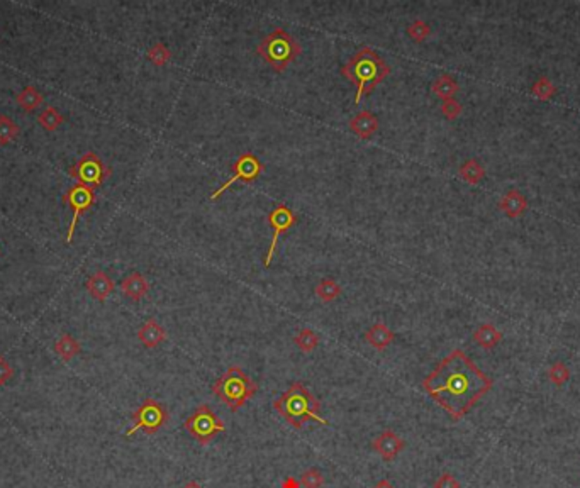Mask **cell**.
Here are the masks:
<instances>
[{
	"label": "cell",
	"mask_w": 580,
	"mask_h": 488,
	"mask_svg": "<svg viewBox=\"0 0 580 488\" xmlns=\"http://www.w3.org/2000/svg\"><path fill=\"white\" fill-rule=\"evenodd\" d=\"M421 385L424 392L458 422L485 393L491 392L494 381L462 350H455L439 361Z\"/></svg>",
	"instance_id": "6da1fadb"
},
{
	"label": "cell",
	"mask_w": 580,
	"mask_h": 488,
	"mask_svg": "<svg viewBox=\"0 0 580 488\" xmlns=\"http://www.w3.org/2000/svg\"><path fill=\"white\" fill-rule=\"evenodd\" d=\"M390 66L380 58L372 48H361L355 55L350 58L346 65L341 66V75L348 78L353 85L356 87L355 104L359 105L360 100L367 93H372L380 85L386 77H389Z\"/></svg>",
	"instance_id": "7a4b0ae2"
},
{
	"label": "cell",
	"mask_w": 580,
	"mask_h": 488,
	"mask_svg": "<svg viewBox=\"0 0 580 488\" xmlns=\"http://www.w3.org/2000/svg\"><path fill=\"white\" fill-rule=\"evenodd\" d=\"M273 408L296 429H300L307 421L329 426V421L319 415L321 410L319 399L300 381H293L289 390L282 393L280 399L273 400Z\"/></svg>",
	"instance_id": "3957f363"
},
{
	"label": "cell",
	"mask_w": 580,
	"mask_h": 488,
	"mask_svg": "<svg viewBox=\"0 0 580 488\" xmlns=\"http://www.w3.org/2000/svg\"><path fill=\"white\" fill-rule=\"evenodd\" d=\"M258 392V385L248 377L239 366H229V370L217 378L212 385V393L222 404L229 407V410H239L248 400H251Z\"/></svg>",
	"instance_id": "277c9868"
},
{
	"label": "cell",
	"mask_w": 580,
	"mask_h": 488,
	"mask_svg": "<svg viewBox=\"0 0 580 488\" xmlns=\"http://www.w3.org/2000/svg\"><path fill=\"white\" fill-rule=\"evenodd\" d=\"M302 48H300L299 41L293 36L285 31V29L278 28L263 37L258 43L256 53L273 68L277 73L287 70V66L292 62H296L297 56L300 55Z\"/></svg>",
	"instance_id": "5b68a950"
},
{
	"label": "cell",
	"mask_w": 580,
	"mask_h": 488,
	"mask_svg": "<svg viewBox=\"0 0 580 488\" xmlns=\"http://www.w3.org/2000/svg\"><path fill=\"white\" fill-rule=\"evenodd\" d=\"M183 426H185L187 433L190 434L195 441L201 442L202 446L212 442L221 433L226 431L224 422L217 417L216 412L207 406V404H202V406L195 408L194 414L188 415L187 421L183 422Z\"/></svg>",
	"instance_id": "8992f818"
},
{
	"label": "cell",
	"mask_w": 580,
	"mask_h": 488,
	"mask_svg": "<svg viewBox=\"0 0 580 488\" xmlns=\"http://www.w3.org/2000/svg\"><path fill=\"white\" fill-rule=\"evenodd\" d=\"M170 419V412L161 402L154 399H146L138 410L133 414V427L126 431V437H131L138 431H145L146 434H156Z\"/></svg>",
	"instance_id": "52a82bcc"
},
{
	"label": "cell",
	"mask_w": 580,
	"mask_h": 488,
	"mask_svg": "<svg viewBox=\"0 0 580 488\" xmlns=\"http://www.w3.org/2000/svg\"><path fill=\"white\" fill-rule=\"evenodd\" d=\"M69 173L71 179L77 180V183L90 188H99L111 175V168L105 166L99 154L89 151L73 166H70Z\"/></svg>",
	"instance_id": "ba28073f"
},
{
	"label": "cell",
	"mask_w": 580,
	"mask_h": 488,
	"mask_svg": "<svg viewBox=\"0 0 580 488\" xmlns=\"http://www.w3.org/2000/svg\"><path fill=\"white\" fill-rule=\"evenodd\" d=\"M231 170H233V177L226 181V183H222L221 187L217 188L212 195H210V199L212 200H216L217 197L224 194V192L228 190L235 181H243V183H251V181H255L263 172H265V165H263V163L260 161L253 153H243L238 160L233 163Z\"/></svg>",
	"instance_id": "9c48e42d"
},
{
	"label": "cell",
	"mask_w": 580,
	"mask_h": 488,
	"mask_svg": "<svg viewBox=\"0 0 580 488\" xmlns=\"http://www.w3.org/2000/svg\"><path fill=\"white\" fill-rule=\"evenodd\" d=\"M96 192H93V188L90 187H85V185H73V187L69 188L66 190V194L63 195V202L69 204L71 207V210H73V219H71L70 222V228H69V234H66V243H71L73 241V234H75V229H77V222L78 219H80L82 214H85L87 210L90 209V207L96 204Z\"/></svg>",
	"instance_id": "30bf717a"
},
{
	"label": "cell",
	"mask_w": 580,
	"mask_h": 488,
	"mask_svg": "<svg viewBox=\"0 0 580 488\" xmlns=\"http://www.w3.org/2000/svg\"><path fill=\"white\" fill-rule=\"evenodd\" d=\"M266 221H269L270 228H272V231H273L272 243H270L269 253H266V256H265V266H269V264L272 263V260H273L275 249H277V243H278V237H280L284 233H287V231H290L293 228V226L297 224V214L292 209H289L285 204H278V206L275 207L272 212H270L269 217H266Z\"/></svg>",
	"instance_id": "8fae6325"
},
{
	"label": "cell",
	"mask_w": 580,
	"mask_h": 488,
	"mask_svg": "<svg viewBox=\"0 0 580 488\" xmlns=\"http://www.w3.org/2000/svg\"><path fill=\"white\" fill-rule=\"evenodd\" d=\"M372 448L386 461H394L399 456V453H402V449L406 448V442L394 431L386 429L372 441Z\"/></svg>",
	"instance_id": "7c38bea8"
},
{
	"label": "cell",
	"mask_w": 580,
	"mask_h": 488,
	"mask_svg": "<svg viewBox=\"0 0 580 488\" xmlns=\"http://www.w3.org/2000/svg\"><path fill=\"white\" fill-rule=\"evenodd\" d=\"M85 287H87V292L90 293V297H93L99 302L107 300L109 295L114 292V289H116L114 280L109 277L105 271H96L92 277L87 280Z\"/></svg>",
	"instance_id": "4fadbf2b"
},
{
	"label": "cell",
	"mask_w": 580,
	"mask_h": 488,
	"mask_svg": "<svg viewBox=\"0 0 580 488\" xmlns=\"http://www.w3.org/2000/svg\"><path fill=\"white\" fill-rule=\"evenodd\" d=\"M138 339L141 341L143 346L153 350V347H158L167 339V331H165L163 325H160V323H156L154 319H148L139 327Z\"/></svg>",
	"instance_id": "5bb4252c"
},
{
	"label": "cell",
	"mask_w": 580,
	"mask_h": 488,
	"mask_svg": "<svg viewBox=\"0 0 580 488\" xmlns=\"http://www.w3.org/2000/svg\"><path fill=\"white\" fill-rule=\"evenodd\" d=\"M120 290L127 298L138 302L149 292V283L145 278V275H141L139 271H133L120 282Z\"/></svg>",
	"instance_id": "9a60e30c"
},
{
	"label": "cell",
	"mask_w": 580,
	"mask_h": 488,
	"mask_svg": "<svg viewBox=\"0 0 580 488\" xmlns=\"http://www.w3.org/2000/svg\"><path fill=\"white\" fill-rule=\"evenodd\" d=\"M499 209L507 215V217L516 219L519 215L525 214L528 209V200L526 197L518 190V188H511L506 192V195L499 200Z\"/></svg>",
	"instance_id": "2e32d148"
},
{
	"label": "cell",
	"mask_w": 580,
	"mask_h": 488,
	"mask_svg": "<svg viewBox=\"0 0 580 488\" xmlns=\"http://www.w3.org/2000/svg\"><path fill=\"white\" fill-rule=\"evenodd\" d=\"M350 129L361 139H368L379 129V119L368 111H361L350 120Z\"/></svg>",
	"instance_id": "e0dca14e"
},
{
	"label": "cell",
	"mask_w": 580,
	"mask_h": 488,
	"mask_svg": "<svg viewBox=\"0 0 580 488\" xmlns=\"http://www.w3.org/2000/svg\"><path fill=\"white\" fill-rule=\"evenodd\" d=\"M394 339H395L394 332L382 323L374 324L367 332H365V341L379 351H383L386 347H389L390 344L394 343Z\"/></svg>",
	"instance_id": "ac0fdd59"
},
{
	"label": "cell",
	"mask_w": 580,
	"mask_h": 488,
	"mask_svg": "<svg viewBox=\"0 0 580 488\" xmlns=\"http://www.w3.org/2000/svg\"><path fill=\"white\" fill-rule=\"evenodd\" d=\"M500 339H502V332L491 323L478 325L477 331L473 332V341L480 347H484V350H494L497 344L500 343Z\"/></svg>",
	"instance_id": "d6986e66"
},
{
	"label": "cell",
	"mask_w": 580,
	"mask_h": 488,
	"mask_svg": "<svg viewBox=\"0 0 580 488\" xmlns=\"http://www.w3.org/2000/svg\"><path fill=\"white\" fill-rule=\"evenodd\" d=\"M433 93L436 97L442 98V100H448V98H455V93L458 92V83L451 75L443 73L433 82L431 85Z\"/></svg>",
	"instance_id": "ffe728a7"
},
{
	"label": "cell",
	"mask_w": 580,
	"mask_h": 488,
	"mask_svg": "<svg viewBox=\"0 0 580 488\" xmlns=\"http://www.w3.org/2000/svg\"><path fill=\"white\" fill-rule=\"evenodd\" d=\"M53 347H55V353L66 363L71 361V359L77 356V354H80V351H82L80 343H78L77 339L70 334L62 336V338L55 343V346Z\"/></svg>",
	"instance_id": "44dd1931"
},
{
	"label": "cell",
	"mask_w": 580,
	"mask_h": 488,
	"mask_svg": "<svg viewBox=\"0 0 580 488\" xmlns=\"http://www.w3.org/2000/svg\"><path fill=\"white\" fill-rule=\"evenodd\" d=\"M460 177L466 183L477 185L485 179V168L478 160H466L458 170Z\"/></svg>",
	"instance_id": "7402d4cb"
},
{
	"label": "cell",
	"mask_w": 580,
	"mask_h": 488,
	"mask_svg": "<svg viewBox=\"0 0 580 488\" xmlns=\"http://www.w3.org/2000/svg\"><path fill=\"white\" fill-rule=\"evenodd\" d=\"M17 104L22 111L33 112V111H36L41 104H43V96L37 92L36 87L29 85V87H26L24 90H21V93L17 96Z\"/></svg>",
	"instance_id": "603a6c76"
},
{
	"label": "cell",
	"mask_w": 580,
	"mask_h": 488,
	"mask_svg": "<svg viewBox=\"0 0 580 488\" xmlns=\"http://www.w3.org/2000/svg\"><path fill=\"white\" fill-rule=\"evenodd\" d=\"M314 293L318 295L323 302H333L341 295V287L338 285L336 280L325 278L316 285Z\"/></svg>",
	"instance_id": "cb8c5ba5"
},
{
	"label": "cell",
	"mask_w": 580,
	"mask_h": 488,
	"mask_svg": "<svg viewBox=\"0 0 580 488\" xmlns=\"http://www.w3.org/2000/svg\"><path fill=\"white\" fill-rule=\"evenodd\" d=\"M293 343H296V346L299 347L300 351H304V353H312V351L318 347L319 336L316 334L312 329L304 327V329H300L296 336H293Z\"/></svg>",
	"instance_id": "d4e9b609"
},
{
	"label": "cell",
	"mask_w": 580,
	"mask_h": 488,
	"mask_svg": "<svg viewBox=\"0 0 580 488\" xmlns=\"http://www.w3.org/2000/svg\"><path fill=\"white\" fill-rule=\"evenodd\" d=\"M556 93V87L553 85V82L550 80L548 77H540L536 82L533 83V87H531V96L534 98H538V100H550V98L555 97Z\"/></svg>",
	"instance_id": "484cf974"
},
{
	"label": "cell",
	"mask_w": 580,
	"mask_h": 488,
	"mask_svg": "<svg viewBox=\"0 0 580 488\" xmlns=\"http://www.w3.org/2000/svg\"><path fill=\"white\" fill-rule=\"evenodd\" d=\"M37 120H39L41 127H43L44 131L53 132V131L58 129V127L62 126L63 123H65V117L60 114L58 109L48 107V109H44L43 112H41L39 119H37Z\"/></svg>",
	"instance_id": "4316f807"
},
{
	"label": "cell",
	"mask_w": 580,
	"mask_h": 488,
	"mask_svg": "<svg viewBox=\"0 0 580 488\" xmlns=\"http://www.w3.org/2000/svg\"><path fill=\"white\" fill-rule=\"evenodd\" d=\"M19 132L21 129L9 116H0V146L10 145L17 138Z\"/></svg>",
	"instance_id": "83f0119b"
},
{
	"label": "cell",
	"mask_w": 580,
	"mask_h": 488,
	"mask_svg": "<svg viewBox=\"0 0 580 488\" xmlns=\"http://www.w3.org/2000/svg\"><path fill=\"white\" fill-rule=\"evenodd\" d=\"M548 378L555 387H562L570 378V370H568V366L563 361H556L550 366Z\"/></svg>",
	"instance_id": "f1b7e54d"
},
{
	"label": "cell",
	"mask_w": 580,
	"mask_h": 488,
	"mask_svg": "<svg viewBox=\"0 0 580 488\" xmlns=\"http://www.w3.org/2000/svg\"><path fill=\"white\" fill-rule=\"evenodd\" d=\"M172 58L170 49L165 46L163 43H156L154 46L148 49V60L156 66H165Z\"/></svg>",
	"instance_id": "f546056e"
},
{
	"label": "cell",
	"mask_w": 580,
	"mask_h": 488,
	"mask_svg": "<svg viewBox=\"0 0 580 488\" xmlns=\"http://www.w3.org/2000/svg\"><path fill=\"white\" fill-rule=\"evenodd\" d=\"M408 34H409V37H413V39L416 41V43H423L429 34H431V28H429L428 22L421 21V19H416V21L409 24Z\"/></svg>",
	"instance_id": "4dcf8cb0"
},
{
	"label": "cell",
	"mask_w": 580,
	"mask_h": 488,
	"mask_svg": "<svg viewBox=\"0 0 580 488\" xmlns=\"http://www.w3.org/2000/svg\"><path fill=\"white\" fill-rule=\"evenodd\" d=\"M300 485L304 488H323L325 485V476L316 468H309L300 475Z\"/></svg>",
	"instance_id": "1f68e13d"
},
{
	"label": "cell",
	"mask_w": 580,
	"mask_h": 488,
	"mask_svg": "<svg viewBox=\"0 0 580 488\" xmlns=\"http://www.w3.org/2000/svg\"><path fill=\"white\" fill-rule=\"evenodd\" d=\"M442 114L446 117L448 120H455L458 116L462 114V104L457 100V98H448V100H443Z\"/></svg>",
	"instance_id": "d6a6232c"
},
{
	"label": "cell",
	"mask_w": 580,
	"mask_h": 488,
	"mask_svg": "<svg viewBox=\"0 0 580 488\" xmlns=\"http://www.w3.org/2000/svg\"><path fill=\"white\" fill-rule=\"evenodd\" d=\"M14 370L10 366V363L7 361L3 354H0V387L9 383V380H12Z\"/></svg>",
	"instance_id": "836d02e7"
},
{
	"label": "cell",
	"mask_w": 580,
	"mask_h": 488,
	"mask_svg": "<svg viewBox=\"0 0 580 488\" xmlns=\"http://www.w3.org/2000/svg\"><path fill=\"white\" fill-rule=\"evenodd\" d=\"M433 488H462V487H460V482H458L451 473H443V475L436 480L435 487Z\"/></svg>",
	"instance_id": "e575fe53"
},
{
	"label": "cell",
	"mask_w": 580,
	"mask_h": 488,
	"mask_svg": "<svg viewBox=\"0 0 580 488\" xmlns=\"http://www.w3.org/2000/svg\"><path fill=\"white\" fill-rule=\"evenodd\" d=\"M302 485H300V482H297L296 478H293V476H287V478L284 480V482H282V487L280 488H300Z\"/></svg>",
	"instance_id": "d590c367"
},
{
	"label": "cell",
	"mask_w": 580,
	"mask_h": 488,
	"mask_svg": "<svg viewBox=\"0 0 580 488\" xmlns=\"http://www.w3.org/2000/svg\"><path fill=\"white\" fill-rule=\"evenodd\" d=\"M374 488H394V485L389 482V480H380Z\"/></svg>",
	"instance_id": "8d00e7d4"
},
{
	"label": "cell",
	"mask_w": 580,
	"mask_h": 488,
	"mask_svg": "<svg viewBox=\"0 0 580 488\" xmlns=\"http://www.w3.org/2000/svg\"><path fill=\"white\" fill-rule=\"evenodd\" d=\"M182 488H204V487H202L201 483H197V482H188Z\"/></svg>",
	"instance_id": "74e56055"
}]
</instances>
